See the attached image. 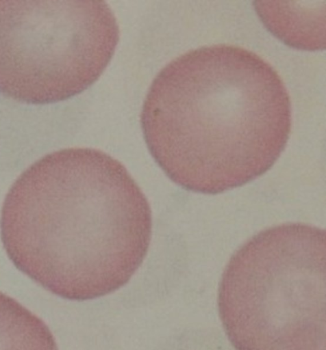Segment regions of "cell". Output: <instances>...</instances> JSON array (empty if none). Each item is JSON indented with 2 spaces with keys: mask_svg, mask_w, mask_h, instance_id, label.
I'll return each instance as SVG.
<instances>
[{
  "mask_svg": "<svg viewBox=\"0 0 326 350\" xmlns=\"http://www.w3.org/2000/svg\"><path fill=\"white\" fill-rule=\"evenodd\" d=\"M151 231L149 203L128 170L91 148L59 150L33 163L10 187L0 214L12 264L73 301L125 285L147 255Z\"/></svg>",
  "mask_w": 326,
  "mask_h": 350,
  "instance_id": "1",
  "label": "cell"
},
{
  "mask_svg": "<svg viewBox=\"0 0 326 350\" xmlns=\"http://www.w3.org/2000/svg\"><path fill=\"white\" fill-rule=\"evenodd\" d=\"M292 123L277 71L245 48L191 49L158 73L140 126L151 156L182 188L218 194L260 177L284 150Z\"/></svg>",
  "mask_w": 326,
  "mask_h": 350,
  "instance_id": "2",
  "label": "cell"
},
{
  "mask_svg": "<svg viewBox=\"0 0 326 350\" xmlns=\"http://www.w3.org/2000/svg\"><path fill=\"white\" fill-rule=\"evenodd\" d=\"M326 233L303 223L264 230L231 256L218 295L236 350H326Z\"/></svg>",
  "mask_w": 326,
  "mask_h": 350,
  "instance_id": "3",
  "label": "cell"
},
{
  "mask_svg": "<svg viewBox=\"0 0 326 350\" xmlns=\"http://www.w3.org/2000/svg\"><path fill=\"white\" fill-rule=\"evenodd\" d=\"M119 36L105 1H0V94L32 105L73 97L101 77Z\"/></svg>",
  "mask_w": 326,
  "mask_h": 350,
  "instance_id": "4",
  "label": "cell"
},
{
  "mask_svg": "<svg viewBox=\"0 0 326 350\" xmlns=\"http://www.w3.org/2000/svg\"><path fill=\"white\" fill-rule=\"evenodd\" d=\"M0 350H58L46 323L1 291Z\"/></svg>",
  "mask_w": 326,
  "mask_h": 350,
  "instance_id": "5",
  "label": "cell"
}]
</instances>
